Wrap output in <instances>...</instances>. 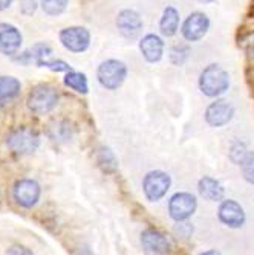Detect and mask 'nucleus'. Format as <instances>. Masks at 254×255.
I'll return each instance as SVG.
<instances>
[{
  "mask_svg": "<svg viewBox=\"0 0 254 255\" xmlns=\"http://www.w3.org/2000/svg\"><path fill=\"white\" fill-rule=\"evenodd\" d=\"M198 84H199V90L205 97L218 98L228 90L230 75L222 66L213 63L202 69Z\"/></svg>",
  "mask_w": 254,
  "mask_h": 255,
  "instance_id": "f257e3e1",
  "label": "nucleus"
},
{
  "mask_svg": "<svg viewBox=\"0 0 254 255\" xmlns=\"http://www.w3.org/2000/svg\"><path fill=\"white\" fill-rule=\"evenodd\" d=\"M58 104V92L51 84H38L28 95L26 106L34 115H46Z\"/></svg>",
  "mask_w": 254,
  "mask_h": 255,
  "instance_id": "f03ea898",
  "label": "nucleus"
},
{
  "mask_svg": "<svg viewBox=\"0 0 254 255\" xmlns=\"http://www.w3.org/2000/svg\"><path fill=\"white\" fill-rule=\"evenodd\" d=\"M97 78L106 90H117L127 78V66L120 60H106L97 69Z\"/></svg>",
  "mask_w": 254,
  "mask_h": 255,
  "instance_id": "7ed1b4c3",
  "label": "nucleus"
},
{
  "mask_svg": "<svg viewBox=\"0 0 254 255\" xmlns=\"http://www.w3.org/2000/svg\"><path fill=\"white\" fill-rule=\"evenodd\" d=\"M6 145L15 154H32L40 147V136L32 128L20 127L6 136Z\"/></svg>",
  "mask_w": 254,
  "mask_h": 255,
  "instance_id": "20e7f679",
  "label": "nucleus"
},
{
  "mask_svg": "<svg viewBox=\"0 0 254 255\" xmlns=\"http://www.w3.org/2000/svg\"><path fill=\"white\" fill-rule=\"evenodd\" d=\"M172 187V177L169 173L153 170L143 179V191L149 202H158L163 199Z\"/></svg>",
  "mask_w": 254,
  "mask_h": 255,
  "instance_id": "39448f33",
  "label": "nucleus"
},
{
  "mask_svg": "<svg viewBox=\"0 0 254 255\" xmlns=\"http://www.w3.org/2000/svg\"><path fill=\"white\" fill-rule=\"evenodd\" d=\"M40 196L41 187L34 179H18L12 187V199L18 206L26 208V210L38 203Z\"/></svg>",
  "mask_w": 254,
  "mask_h": 255,
  "instance_id": "423d86ee",
  "label": "nucleus"
},
{
  "mask_svg": "<svg viewBox=\"0 0 254 255\" xmlns=\"http://www.w3.org/2000/svg\"><path fill=\"white\" fill-rule=\"evenodd\" d=\"M60 43L63 48L72 54H81L90 46V32L83 26H69L60 31Z\"/></svg>",
  "mask_w": 254,
  "mask_h": 255,
  "instance_id": "0eeeda50",
  "label": "nucleus"
},
{
  "mask_svg": "<svg viewBox=\"0 0 254 255\" xmlns=\"http://www.w3.org/2000/svg\"><path fill=\"white\" fill-rule=\"evenodd\" d=\"M198 208V200L192 193L179 191L169 200V216L175 222H186L190 219Z\"/></svg>",
  "mask_w": 254,
  "mask_h": 255,
  "instance_id": "6e6552de",
  "label": "nucleus"
},
{
  "mask_svg": "<svg viewBox=\"0 0 254 255\" xmlns=\"http://www.w3.org/2000/svg\"><path fill=\"white\" fill-rule=\"evenodd\" d=\"M218 219L221 223L232 229H239L245 225L247 216L242 205L233 199H225L218 208Z\"/></svg>",
  "mask_w": 254,
  "mask_h": 255,
  "instance_id": "1a4fd4ad",
  "label": "nucleus"
},
{
  "mask_svg": "<svg viewBox=\"0 0 254 255\" xmlns=\"http://www.w3.org/2000/svg\"><path fill=\"white\" fill-rule=\"evenodd\" d=\"M210 29V18L204 12H192L182 23L181 34L187 41H199Z\"/></svg>",
  "mask_w": 254,
  "mask_h": 255,
  "instance_id": "9d476101",
  "label": "nucleus"
},
{
  "mask_svg": "<svg viewBox=\"0 0 254 255\" xmlns=\"http://www.w3.org/2000/svg\"><path fill=\"white\" fill-rule=\"evenodd\" d=\"M233 117L235 106L225 100H216L205 109V121L210 127H224L233 120Z\"/></svg>",
  "mask_w": 254,
  "mask_h": 255,
  "instance_id": "9b49d317",
  "label": "nucleus"
},
{
  "mask_svg": "<svg viewBox=\"0 0 254 255\" xmlns=\"http://www.w3.org/2000/svg\"><path fill=\"white\" fill-rule=\"evenodd\" d=\"M143 18L133 9H123L117 17V28L126 40H136L143 32Z\"/></svg>",
  "mask_w": 254,
  "mask_h": 255,
  "instance_id": "f8f14e48",
  "label": "nucleus"
},
{
  "mask_svg": "<svg viewBox=\"0 0 254 255\" xmlns=\"http://www.w3.org/2000/svg\"><path fill=\"white\" fill-rule=\"evenodd\" d=\"M23 43V35L18 28L11 23H0V54L14 57Z\"/></svg>",
  "mask_w": 254,
  "mask_h": 255,
  "instance_id": "ddd939ff",
  "label": "nucleus"
},
{
  "mask_svg": "<svg viewBox=\"0 0 254 255\" xmlns=\"http://www.w3.org/2000/svg\"><path fill=\"white\" fill-rule=\"evenodd\" d=\"M141 246L146 254H169L170 242L158 229L147 228L141 233Z\"/></svg>",
  "mask_w": 254,
  "mask_h": 255,
  "instance_id": "4468645a",
  "label": "nucleus"
},
{
  "mask_svg": "<svg viewBox=\"0 0 254 255\" xmlns=\"http://www.w3.org/2000/svg\"><path fill=\"white\" fill-rule=\"evenodd\" d=\"M140 51L147 63H158L164 57V40L156 34H147L140 40Z\"/></svg>",
  "mask_w": 254,
  "mask_h": 255,
  "instance_id": "2eb2a0df",
  "label": "nucleus"
},
{
  "mask_svg": "<svg viewBox=\"0 0 254 255\" xmlns=\"http://www.w3.org/2000/svg\"><path fill=\"white\" fill-rule=\"evenodd\" d=\"M198 191L201 197H204L209 202H222L225 196V190L222 187V183L210 176H204L198 182Z\"/></svg>",
  "mask_w": 254,
  "mask_h": 255,
  "instance_id": "dca6fc26",
  "label": "nucleus"
},
{
  "mask_svg": "<svg viewBox=\"0 0 254 255\" xmlns=\"http://www.w3.org/2000/svg\"><path fill=\"white\" fill-rule=\"evenodd\" d=\"M52 54V48L51 44L44 43V41H38L35 44H32L29 49H26L21 54H15L14 55V61L20 63V64H31V63H37L38 60H43L46 57H49Z\"/></svg>",
  "mask_w": 254,
  "mask_h": 255,
  "instance_id": "f3484780",
  "label": "nucleus"
},
{
  "mask_svg": "<svg viewBox=\"0 0 254 255\" xmlns=\"http://www.w3.org/2000/svg\"><path fill=\"white\" fill-rule=\"evenodd\" d=\"M21 83L15 77L2 75L0 77V106L11 103L20 95Z\"/></svg>",
  "mask_w": 254,
  "mask_h": 255,
  "instance_id": "a211bd4d",
  "label": "nucleus"
},
{
  "mask_svg": "<svg viewBox=\"0 0 254 255\" xmlns=\"http://www.w3.org/2000/svg\"><path fill=\"white\" fill-rule=\"evenodd\" d=\"M179 29V12L175 6H167L159 20V31L164 37H173Z\"/></svg>",
  "mask_w": 254,
  "mask_h": 255,
  "instance_id": "6ab92c4d",
  "label": "nucleus"
},
{
  "mask_svg": "<svg viewBox=\"0 0 254 255\" xmlns=\"http://www.w3.org/2000/svg\"><path fill=\"white\" fill-rule=\"evenodd\" d=\"M97 164L101 168L103 173L106 174H113L118 170V159L115 156V153L112 151L110 147H100L97 151Z\"/></svg>",
  "mask_w": 254,
  "mask_h": 255,
  "instance_id": "aec40b11",
  "label": "nucleus"
},
{
  "mask_svg": "<svg viewBox=\"0 0 254 255\" xmlns=\"http://www.w3.org/2000/svg\"><path fill=\"white\" fill-rule=\"evenodd\" d=\"M63 83L66 87L75 90L77 94H81V95H86L89 92V84H87V78L84 74L81 72H75V71H69L66 72L64 78H63Z\"/></svg>",
  "mask_w": 254,
  "mask_h": 255,
  "instance_id": "412c9836",
  "label": "nucleus"
},
{
  "mask_svg": "<svg viewBox=\"0 0 254 255\" xmlns=\"http://www.w3.org/2000/svg\"><path fill=\"white\" fill-rule=\"evenodd\" d=\"M69 5V0H40V6L44 14L51 17L61 15Z\"/></svg>",
  "mask_w": 254,
  "mask_h": 255,
  "instance_id": "4be33fe9",
  "label": "nucleus"
},
{
  "mask_svg": "<svg viewBox=\"0 0 254 255\" xmlns=\"http://www.w3.org/2000/svg\"><path fill=\"white\" fill-rule=\"evenodd\" d=\"M239 165H241V171H242V176L244 179L254 185V151H248L244 154V157L241 159L239 162Z\"/></svg>",
  "mask_w": 254,
  "mask_h": 255,
  "instance_id": "5701e85b",
  "label": "nucleus"
},
{
  "mask_svg": "<svg viewBox=\"0 0 254 255\" xmlns=\"http://www.w3.org/2000/svg\"><path fill=\"white\" fill-rule=\"evenodd\" d=\"M189 55H190V48H189V46L178 44V46H173V48L170 49V61L175 66H182L184 63L187 61Z\"/></svg>",
  "mask_w": 254,
  "mask_h": 255,
  "instance_id": "b1692460",
  "label": "nucleus"
},
{
  "mask_svg": "<svg viewBox=\"0 0 254 255\" xmlns=\"http://www.w3.org/2000/svg\"><path fill=\"white\" fill-rule=\"evenodd\" d=\"M38 67H48L49 71H52V72H69V71H74L72 69V66L69 64V63H66V61H63V60H52V61H49V60H38L37 63H35Z\"/></svg>",
  "mask_w": 254,
  "mask_h": 255,
  "instance_id": "393cba45",
  "label": "nucleus"
},
{
  "mask_svg": "<svg viewBox=\"0 0 254 255\" xmlns=\"http://www.w3.org/2000/svg\"><path fill=\"white\" fill-rule=\"evenodd\" d=\"M18 3H20L18 5L20 12L26 17H31L37 11V8L40 5V0H18Z\"/></svg>",
  "mask_w": 254,
  "mask_h": 255,
  "instance_id": "a878e982",
  "label": "nucleus"
},
{
  "mask_svg": "<svg viewBox=\"0 0 254 255\" xmlns=\"http://www.w3.org/2000/svg\"><path fill=\"white\" fill-rule=\"evenodd\" d=\"M6 254H23V255H31L32 251L26 249V248H23V246H18V245H14L11 248L6 249Z\"/></svg>",
  "mask_w": 254,
  "mask_h": 255,
  "instance_id": "bb28decb",
  "label": "nucleus"
},
{
  "mask_svg": "<svg viewBox=\"0 0 254 255\" xmlns=\"http://www.w3.org/2000/svg\"><path fill=\"white\" fill-rule=\"evenodd\" d=\"M12 2H14V0H0V12L8 9L12 5Z\"/></svg>",
  "mask_w": 254,
  "mask_h": 255,
  "instance_id": "cd10ccee",
  "label": "nucleus"
},
{
  "mask_svg": "<svg viewBox=\"0 0 254 255\" xmlns=\"http://www.w3.org/2000/svg\"><path fill=\"white\" fill-rule=\"evenodd\" d=\"M210 254L215 255V254H219V252L218 251H205V252H202V255H210Z\"/></svg>",
  "mask_w": 254,
  "mask_h": 255,
  "instance_id": "c85d7f7f",
  "label": "nucleus"
},
{
  "mask_svg": "<svg viewBox=\"0 0 254 255\" xmlns=\"http://www.w3.org/2000/svg\"><path fill=\"white\" fill-rule=\"evenodd\" d=\"M201 3H204V5H209V3H213L215 0H199Z\"/></svg>",
  "mask_w": 254,
  "mask_h": 255,
  "instance_id": "c756f323",
  "label": "nucleus"
}]
</instances>
